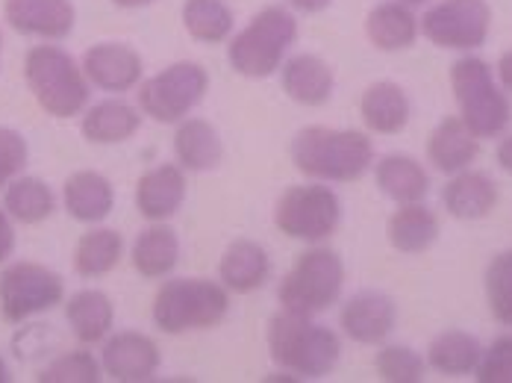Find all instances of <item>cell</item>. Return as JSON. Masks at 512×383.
<instances>
[{"instance_id":"6da1fadb","label":"cell","mask_w":512,"mask_h":383,"mask_svg":"<svg viewBox=\"0 0 512 383\" xmlns=\"http://www.w3.org/2000/svg\"><path fill=\"white\" fill-rule=\"evenodd\" d=\"M265 345L277 372L292 375L298 383L327 378L342 357V336L336 330L315 322V316L289 310L268 319Z\"/></svg>"},{"instance_id":"7a4b0ae2","label":"cell","mask_w":512,"mask_h":383,"mask_svg":"<svg viewBox=\"0 0 512 383\" xmlns=\"http://www.w3.org/2000/svg\"><path fill=\"white\" fill-rule=\"evenodd\" d=\"M289 160L307 180L354 183L374 168V142L362 130L309 124L295 133Z\"/></svg>"},{"instance_id":"3957f363","label":"cell","mask_w":512,"mask_h":383,"mask_svg":"<svg viewBox=\"0 0 512 383\" xmlns=\"http://www.w3.org/2000/svg\"><path fill=\"white\" fill-rule=\"evenodd\" d=\"M301 24L289 6H265L227 42V62L245 80H268L280 74L298 42Z\"/></svg>"},{"instance_id":"277c9868","label":"cell","mask_w":512,"mask_h":383,"mask_svg":"<svg viewBox=\"0 0 512 383\" xmlns=\"http://www.w3.org/2000/svg\"><path fill=\"white\" fill-rule=\"evenodd\" d=\"M230 292L221 280L209 277H171L154 295L151 319L162 333L183 336L215 330L230 316Z\"/></svg>"},{"instance_id":"5b68a950","label":"cell","mask_w":512,"mask_h":383,"mask_svg":"<svg viewBox=\"0 0 512 383\" xmlns=\"http://www.w3.org/2000/svg\"><path fill=\"white\" fill-rule=\"evenodd\" d=\"M451 92L460 118L477 139H498L510 130L512 101L498 83L492 65L465 54L451 65Z\"/></svg>"},{"instance_id":"8992f818","label":"cell","mask_w":512,"mask_h":383,"mask_svg":"<svg viewBox=\"0 0 512 383\" xmlns=\"http://www.w3.org/2000/svg\"><path fill=\"white\" fill-rule=\"evenodd\" d=\"M24 80L36 104L51 118H74L92 101L83 65L56 45H36L24 56Z\"/></svg>"},{"instance_id":"52a82bcc","label":"cell","mask_w":512,"mask_h":383,"mask_svg":"<svg viewBox=\"0 0 512 383\" xmlns=\"http://www.w3.org/2000/svg\"><path fill=\"white\" fill-rule=\"evenodd\" d=\"M345 260L327 245H309L307 251L292 263L277 286L280 310L321 316L333 304L342 301L345 292Z\"/></svg>"},{"instance_id":"ba28073f","label":"cell","mask_w":512,"mask_h":383,"mask_svg":"<svg viewBox=\"0 0 512 383\" xmlns=\"http://www.w3.org/2000/svg\"><path fill=\"white\" fill-rule=\"evenodd\" d=\"M271 221L292 242L324 245L342 224V198L330 183H298L274 201Z\"/></svg>"},{"instance_id":"9c48e42d","label":"cell","mask_w":512,"mask_h":383,"mask_svg":"<svg viewBox=\"0 0 512 383\" xmlns=\"http://www.w3.org/2000/svg\"><path fill=\"white\" fill-rule=\"evenodd\" d=\"M209 95V71L195 59H180L139 83L136 101L156 124H180Z\"/></svg>"},{"instance_id":"30bf717a","label":"cell","mask_w":512,"mask_h":383,"mask_svg":"<svg viewBox=\"0 0 512 383\" xmlns=\"http://www.w3.org/2000/svg\"><path fill=\"white\" fill-rule=\"evenodd\" d=\"M65 304V280L42 263L18 260L0 272V316L9 325L36 319Z\"/></svg>"},{"instance_id":"8fae6325","label":"cell","mask_w":512,"mask_h":383,"mask_svg":"<svg viewBox=\"0 0 512 383\" xmlns=\"http://www.w3.org/2000/svg\"><path fill=\"white\" fill-rule=\"evenodd\" d=\"M489 33L492 6L486 0H436L421 15V36L442 51H480Z\"/></svg>"},{"instance_id":"7c38bea8","label":"cell","mask_w":512,"mask_h":383,"mask_svg":"<svg viewBox=\"0 0 512 383\" xmlns=\"http://www.w3.org/2000/svg\"><path fill=\"white\" fill-rule=\"evenodd\" d=\"M101 366L109 381L145 383L154 381L162 366V351L148 333L118 330L101 342Z\"/></svg>"},{"instance_id":"4fadbf2b","label":"cell","mask_w":512,"mask_h":383,"mask_svg":"<svg viewBox=\"0 0 512 383\" xmlns=\"http://www.w3.org/2000/svg\"><path fill=\"white\" fill-rule=\"evenodd\" d=\"M398 325V304L392 295L377 289H362L351 295L339 310L342 336L357 345H383Z\"/></svg>"},{"instance_id":"5bb4252c","label":"cell","mask_w":512,"mask_h":383,"mask_svg":"<svg viewBox=\"0 0 512 383\" xmlns=\"http://www.w3.org/2000/svg\"><path fill=\"white\" fill-rule=\"evenodd\" d=\"M83 71L89 77V83L101 92L109 95H124L139 89L142 74H145V62L136 48L124 45V42H98L83 54Z\"/></svg>"},{"instance_id":"9a60e30c","label":"cell","mask_w":512,"mask_h":383,"mask_svg":"<svg viewBox=\"0 0 512 383\" xmlns=\"http://www.w3.org/2000/svg\"><path fill=\"white\" fill-rule=\"evenodd\" d=\"M3 21L21 36L62 42L77 24V9L71 0H3Z\"/></svg>"},{"instance_id":"2e32d148","label":"cell","mask_w":512,"mask_h":383,"mask_svg":"<svg viewBox=\"0 0 512 383\" xmlns=\"http://www.w3.org/2000/svg\"><path fill=\"white\" fill-rule=\"evenodd\" d=\"M189 183L177 163H159L136 180V210L145 221H171L186 204Z\"/></svg>"},{"instance_id":"e0dca14e","label":"cell","mask_w":512,"mask_h":383,"mask_svg":"<svg viewBox=\"0 0 512 383\" xmlns=\"http://www.w3.org/2000/svg\"><path fill=\"white\" fill-rule=\"evenodd\" d=\"M280 86L292 104L318 110L330 104L336 92V74L333 65L318 54H295L280 68Z\"/></svg>"},{"instance_id":"ac0fdd59","label":"cell","mask_w":512,"mask_h":383,"mask_svg":"<svg viewBox=\"0 0 512 383\" xmlns=\"http://www.w3.org/2000/svg\"><path fill=\"white\" fill-rule=\"evenodd\" d=\"M421 36V18L415 15V6L401 0H383L368 9L365 15V39L371 48L383 54H401L410 51Z\"/></svg>"},{"instance_id":"d6986e66","label":"cell","mask_w":512,"mask_h":383,"mask_svg":"<svg viewBox=\"0 0 512 383\" xmlns=\"http://www.w3.org/2000/svg\"><path fill=\"white\" fill-rule=\"evenodd\" d=\"M218 280L230 295H254L271 280V254L256 239H233L218 260Z\"/></svg>"},{"instance_id":"ffe728a7","label":"cell","mask_w":512,"mask_h":383,"mask_svg":"<svg viewBox=\"0 0 512 383\" xmlns=\"http://www.w3.org/2000/svg\"><path fill=\"white\" fill-rule=\"evenodd\" d=\"M174 163L180 165L186 174H206L215 171L224 160V142L215 124H209L206 118H183L180 124H174Z\"/></svg>"},{"instance_id":"44dd1931","label":"cell","mask_w":512,"mask_h":383,"mask_svg":"<svg viewBox=\"0 0 512 383\" xmlns=\"http://www.w3.org/2000/svg\"><path fill=\"white\" fill-rule=\"evenodd\" d=\"M359 118L368 133L398 136L407 130L412 118L410 95L404 92V86L392 80H377L359 98Z\"/></svg>"},{"instance_id":"7402d4cb","label":"cell","mask_w":512,"mask_h":383,"mask_svg":"<svg viewBox=\"0 0 512 383\" xmlns=\"http://www.w3.org/2000/svg\"><path fill=\"white\" fill-rule=\"evenodd\" d=\"M445 213L457 221H480L492 216L498 207V183L474 168H465L460 174H451V180L442 189Z\"/></svg>"},{"instance_id":"603a6c76","label":"cell","mask_w":512,"mask_h":383,"mask_svg":"<svg viewBox=\"0 0 512 383\" xmlns=\"http://www.w3.org/2000/svg\"><path fill=\"white\" fill-rule=\"evenodd\" d=\"M62 204L80 224H101L115 210V186L101 171H74L62 186Z\"/></svg>"},{"instance_id":"cb8c5ba5","label":"cell","mask_w":512,"mask_h":383,"mask_svg":"<svg viewBox=\"0 0 512 383\" xmlns=\"http://www.w3.org/2000/svg\"><path fill=\"white\" fill-rule=\"evenodd\" d=\"M480 157V139L465 127L460 115L442 118L427 139V163L442 174H460Z\"/></svg>"},{"instance_id":"d4e9b609","label":"cell","mask_w":512,"mask_h":383,"mask_svg":"<svg viewBox=\"0 0 512 383\" xmlns=\"http://www.w3.org/2000/svg\"><path fill=\"white\" fill-rule=\"evenodd\" d=\"M180 233L168 221H148L130 248V263L145 280H165L180 263Z\"/></svg>"},{"instance_id":"484cf974","label":"cell","mask_w":512,"mask_h":383,"mask_svg":"<svg viewBox=\"0 0 512 383\" xmlns=\"http://www.w3.org/2000/svg\"><path fill=\"white\" fill-rule=\"evenodd\" d=\"M142 127V110L121 101L106 98L101 104L86 107L80 115V133L92 145H121L130 142Z\"/></svg>"},{"instance_id":"4316f807","label":"cell","mask_w":512,"mask_h":383,"mask_svg":"<svg viewBox=\"0 0 512 383\" xmlns=\"http://www.w3.org/2000/svg\"><path fill=\"white\" fill-rule=\"evenodd\" d=\"M377 189L395 204H421L430 192V174L410 154H386L374 163Z\"/></svg>"},{"instance_id":"83f0119b","label":"cell","mask_w":512,"mask_h":383,"mask_svg":"<svg viewBox=\"0 0 512 383\" xmlns=\"http://www.w3.org/2000/svg\"><path fill=\"white\" fill-rule=\"evenodd\" d=\"M65 322L80 345H98L115 325V304L101 289H80L65 301Z\"/></svg>"},{"instance_id":"f1b7e54d","label":"cell","mask_w":512,"mask_h":383,"mask_svg":"<svg viewBox=\"0 0 512 383\" xmlns=\"http://www.w3.org/2000/svg\"><path fill=\"white\" fill-rule=\"evenodd\" d=\"M439 216L421 204H401L386 221V239L398 254H424L439 242Z\"/></svg>"},{"instance_id":"f546056e","label":"cell","mask_w":512,"mask_h":383,"mask_svg":"<svg viewBox=\"0 0 512 383\" xmlns=\"http://www.w3.org/2000/svg\"><path fill=\"white\" fill-rule=\"evenodd\" d=\"M480 354H483V345L474 333L442 330L427 348V366L445 378H465V375H474Z\"/></svg>"},{"instance_id":"4dcf8cb0","label":"cell","mask_w":512,"mask_h":383,"mask_svg":"<svg viewBox=\"0 0 512 383\" xmlns=\"http://www.w3.org/2000/svg\"><path fill=\"white\" fill-rule=\"evenodd\" d=\"M124 257V236L112 227H95L80 236L74 248V272L86 280L115 272Z\"/></svg>"},{"instance_id":"1f68e13d","label":"cell","mask_w":512,"mask_h":383,"mask_svg":"<svg viewBox=\"0 0 512 383\" xmlns=\"http://www.w3.org/2000/svg\"><path fill=\"white\" fill-rule=\"evenodd\" d=\"M3 210L15 224H42L53 216L56 198L53 189L30 174H18L6 189H3Z\"/></svg>"},{"instance_id":"d6a6232c","label":"cell","mask_w":512,"mask_h":383,"mask_svg":"<svg viewBox=\"0 0 512 383\" xmlns=\"http://www.w3.org/2000/svg\"><path fill=\"white\" fill-rule=\"evenodd\" d=\"M183 27L198 45H227L236 33V15L227 0H186L183 3Z\"/></svg>"},{"instance_id":"836d02e7","label":"cell","mask_w":512,"mask_h":383,"mask_svg":"<svg viewBox=\"0 0 512 383\" xmlns=\"http://www.w3.org/2000/svg\"><path fill=\"white\" fill-rule=\"evenodd\" d=\"M483 292L492 319L504 328H512V251H501L489 260L483 274Z\"/></svg>"},{"instance_id":"e575fe53","label":"cell","mask_w":512,"mask_h":383,"mask_svg":"<svg viewBox=\"0 0 512 383\" xmlns=\"http://www.w3.org/2000/svg\"><path fill=\"white\" fill-rule=\"evenodd\" d=\"M374 369L386 383H421L427 378V357L410 345H383L374 357Z\"/></svg>"},{"instance_id":"d590c367","label":"cell","mask_w":512,"mask_h":383,"mask_svg":"<svg viewBox=\"0 0 512 383\" xmlns=\"http://www.w3.org/2000/svg\"><path fill=\"white\" fill-rule=\"evenodd\" d=\"M103 378V366L92 351H68L51 360L42 372L39 383H98Z\"/></svg>"},{"instance_id":"8d00e7d4","label":"cell","mask_w":512,"mask_h":383,"mask_svg":"<svg viewBox=\"0 0 512 383\" xmlns=\"http://www.w3.org/2000/svg\"><path fill=\"white\" fill-rule=\"evenodd\" d=\"M474 378L480 383H512V333H501L483 348Z\"/></svg>"},{"instance_id":"74e56055","label":"cell","mask_w":512,"mask_h":383,"mask_svg":"<svg viewBox=\"0 0 512 383\" xmlns=\"http://www.w3.org/2000/svg\"><path fill=\"white\" fill-rule=\"evenodd\" d=\"M30 160V148L27 139L12 130V127H0V189H6Z\"/></svg>"},{"instance_id":"f35d334b","label":"cell","mask_w":512,"mask_h":383,"mask_svg":"<svg viewBox=\"0 0 512 383\" xmlns=\"http://www.w3.org/2000/svg\"><path fill=\"white\" fill-rule=\"evenodd\" d=\"M15 251V221L0 207V266L12 257Z\"/></svg>"},{"instance_id":"ab89813d","label":"cell","mask_w":512,"mask_h":383,"mask_svg":"<svg viewBox=\"0 0 512 383\" xmlns=\"http://www.w3.org/2000/svg\"><path fill=\"white\" fill-rule=\"evenodd\" d=\"M495 77H498V83L504 86V92L512 98V48L510 51H504L501 59H498V65H495Z\"/></svg>"},{"instance_id":"60d3db41","label":"cell","mask_w":512,"mask_h":383,"mask_svg":"<svg viewBox=\"0 0 512 383\" xmlns=\"http://www.w3.org/2000/svg\"><path fill=\"white\" fill-rule=\"evenodd\" d=\"M495 160H498V165H501V168H504V171L512 177V133H507V136L498 142Z\"/></svg>"},{"instance_id":"b9f144b4","label":"cell","mask_w":512,"mask_h":383,"mask_svg":"<svg viewBox=\"0 0 512 383\" xmlns=\"http://www.w3.org/2000/svg\"><path fill=\"white\" fill-rule=\"evenodd\" d=\"M330 3H333V0H289V6H292L295 12H304V15H318V12H324Z\"/></svg>"},{"instance_id":"7bdbcfd3","label":"cell","mask_w":512,"mask_h":383,"mask_svg":"<svg viewBox=\"0 0 512 383\" xmlns=\"http://www.w3.org/2000/svg\"><path fill=\"white\" fill-rule=\"evenodd\" d=\"M118 9H145V6H151L156 0H112Z\"/></svg>"},{"instance_id":"ee69618b","label":"cell","mask_w":512,"mask_h":383,"mask_svg":"<svg viewBox=\"0 0 512 383\" xmlns=\"http://www.w3.org/2000/svg\"><path fill=\"white\" fill-rule=\"evenodd\" d=\"M9 381V366H6V360H3V354H0V383Z\"/></svg>"},{"instance_id":"f6af8a7d","label":"cell","mask_w":512,"mask_h":383,"mask_svg":"<svg viewBox=\"0 0 512 383\" xmlns=\"http://www.w3.org/2000/svg\"><path fill=\"white\" fill-rule=\"evenodd\" d=\"M401 3H410V6H421V3H430V0H401Z\"/></svg>"},{"instance_id":"bcb514c9","label":"cell","mask_w":512,"mask_h":383,"mask_svg":"<svg viewBox=\"0 0 512 383\" xmlns=\"http://www.w3.org/2000/svg\"><path fill=\"white\" fill-rule=\"evenodd\" d=\"M0 54H3V36H0Z\"/></svg>"}]
</instances>
